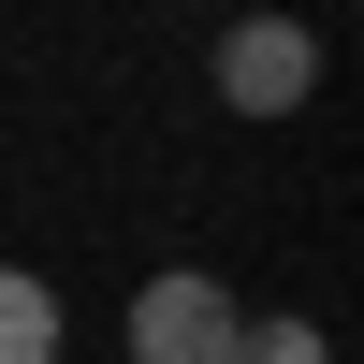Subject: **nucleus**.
Returning a JSON list of instances; mask_svg holds the SVG:
<instances>
[{"label":"nucleus","mask_w":364,"mask_h":364,"mask_svg":"<svg viewBox=\"0 0 364 364\" xmlns=\"http://www.w3.org/2000/svg\"><path fill=\"white\" fill-rule=\"evenodd\" d=\"M219 102H233V117H306V102H321V29H306V15L219 29Z\"/></svg>","instance_id":"1"},{"label":"nucleus","mask_w":364,"mask_h":364,"mask_svg":"<svg viewBox=\"0 0 364 364\" xmlns=\"http://www.w3.org/2000/svg\"><path fill=\"white\" fill-rule=\"evenodd\" d=\"M233 321H248V306H233L204 262H161V277L132 291V321H117V336H132V364H219Z\"/></svg>","instance_id":"2"},{"label":"nucleus","mask_w":364,"mask_h":364,"mask_svg":"<svg viewBox=\"0 0 364 364\" xmlns=\"http://www.w3.org/2000/svg\"><path fill=\"white\" fill-rule=\"evenodd\" d=\"M0 364H58V291L29 262H0Z\"/></svg>","instance_id":"3"},{"label":"nucleus","mask_w":364,"mask_h":364,"mask_svg":"<svg viewBox=\"0 0 364 364\" xmlns=\"http://www.w3.org/2000/svg\"><path fill=\"white\" fill-rule=\"evenodd\" d=\"M219 364H336V336L277 306V321H233V350H219Z\"/></svg>","instance_id":"4"}]
</instances>
